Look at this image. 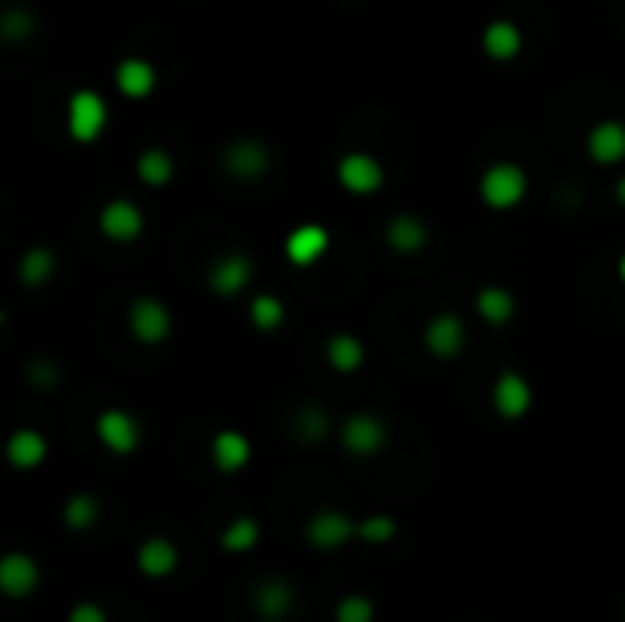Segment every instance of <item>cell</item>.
<instances>
[{
    "label": "cell",
    "instance_id": "cell-1",
    "mask_svg": "<svg viewBox=\"0 0 625 622\" xmlns=\"http://www.w3.org/2000/svg\"><path fill=\"white\" fill-rule=\"evenodd\" d=\"M479 194L490 210H515L526 194V172L512 161H501V166H490L479 180Z\"/></svg>",
    "mask_w": 625,
    "mask_h": 622
},
{
    "label": "cell",
    "instance_id": "cell-2",
    "mask_svg": "<svg viewBox=\"0 0 625 622\" xmlns=\"http://www.w3.org/2000/svg\"><path fill=\"white\" fill-rule=\"evenodd\" d=\"M493 410H498V418L504 421H520L531 414V403H534V388L531 381L523 374H515V370H501L498 381H493Z\"/></svg>",
    "mask_w": 625,
    "mask_h": 622
},
{
    "label": "cell",
    "instance_id": "cell-3",
    "mask_svg": "<svg viewBox=\"0 0 625 622\" xmlns=\"http://www.w3.org/2000/svg\"><path fill=\"white\" fill-rule=\"evenodd\" d=\"M95 436L110 454H132L139 451L143 425L136 421V414L128 410H103L95 421Z\"/></svg>",
    "mask_w": 625,
    "mask_h": 622
},
{
    "label": "cell",
    "instance_id": "cell-4",
    "mask_svg": "<svg viewBox=\"0 0 625 622\" xmlns=\"http://www.w3.org/2000/svg\"><path fill=\"white\" fill-rule=\"evenodd\" d=\"M340 443H344V451L355 457L380 454L384 443H388V425L380 418H373V414H351V418L340 425Z\"/></svg>",
    "mask_w": 625,
    "mask_h": 622
},
{
    "label": "cell",
    "instance_id": "cell-5",
    "mask_svg": "<svg viewBox=\"0 0 625 622\" xmlns=\"http://www.w3.org/2000/svg\"><path fill=\"white\" fill-rule=\"evenodd\" d=\"M66 128L77 144H92L106 128V103L95 92H73L70 106H66Z\"/></svg>",
    "mask_w": 625,
    "mask_h": 622
},
{
    "label": "cell",
    "instance_id": "cell-6",
    "mask_svg": "<svg viewBox=\"0 0 625 622\" xmlns=\"http://www.w3.org/2000/svg\"><path fill=\"white\" fill-rule=\"evenodd\" d=\"M128 330L143 344H161L172 333V315L158 297H139L128 308Z\"/></svg>",
    "mask_w": 625,
    "mask_h": 622
},
{
    "label": "cell",
    "instance_id": "cell-7",
    "mask_svg": "<svg viewBox=\"0 0 625 622\" xmlns=\"http://www.w3.org/2000/svg\"><path fill=\"white\" fill-rule=\"evenodd\" d=\"M41 586V567L30 553H4L0 556V593L11 600H22L37 593Z\"/></svg>",
    "mask_w": 625,
    "mask_h": 622
},
{
    "label": "cell",
    "instance_id": "cell-8",
    "mask_svg": "<svg viewBox=\"0 0 625 622\" xmlns=\"http://www.w3.org/2000/svg\"><path fill=\"white\" fill-rule=\"evenodd\" d=\"M249 282H252V260L246 253H224L208 268V290L216 297H238V293L249 290Z\"/></svg>",
    "mask_w": 625,
    "mask_h": 622
},
{
    "label": "cell",
    "instance_id": "cell-9",
    "mask_svg": "<svg viewBox=\"0 0 625 622\" xmlns=\"http://www.w3.org/2000/svg\"><path fill=\"white\" fill-rule=\"evenodd\" d=\"M293 608H296V593L285 578H263V583L252 589V611H257L263 622H285Z\"/></svg>",
    "mask_w": 625,
    "mask_h": 622
},
{
    "label": "cell",
    "instance_id": "cell-10",
    "mask_svg": "<svg viewBox=\"0 0 625 622\" xmlns=\"http://www.w3.org/2000/svg\"><path fill=\"white\" fill-rule=\"evenodd\" d=\"M337 180H340V188L351 194H373V191H380L384 169H380V161L370 155H344L337 166Z\"/></svg>",
    "mask_w": 625,
    "mask_h": 622
},
{
    "label": "cell",
    "instance_id": "cell-11",
    "mask_svg": "<svg viewBox=\"0 0 625 622\" xmlns=\"http://www.w3.org/2000/svg\"><path fill=\"white\" fill-rule=\"evenodd\" d=\"M359 534V523H351V517L337 509L315 512L311 523H307V542L318 545V550H340L344 542H351Z\"/></svg>",
    "mask_w": 625,
    "mask_h": 622
},
{
    "label": "cell",
    "instance_id": "cell-12",
    "mask_svg": "<svg viewBox=\"0 0 625 622\" xmlns=\"http://www.w3.org/2000/svg\"><path fill=\"white\" fill-rule=\"evenodd\" d=\"M465 337H468L465 333V323H461L454 312H443V315H435V319L428 323L424 348L435 359H457L461 348H465Z\"/></svg>",
    "mask_w": 625,
    "mask_h": 622
},
{
    "label": "cell",
    "instance_id": "cell-13",
    "mask_svg": "<svg viewBox=\"0 0 625 622\" xmlns=\"http://www.w3.org/2000/svg\"><path fill=\"white\" fill-rule=\"evenodd\" d=\"M99 231H103L110 242H136L143 235V213L136 210V202L117 199L99 213Z\"/></svg>",
    "mask_w": 625,
    "mask_h": 622
},
{
    "label": "cell",
    "instance_id": "cell-14",
    "mask_svg": "<svg viewBox=\"0 0 625 622\" xmlns=\"http://www.w3.org/2000/svg\"><path fill=\"white\" fill-rule=\"evenodd\" d=\"M271 166V155L263 150L257 139H238L224 150V169L230 172L235 180H260L263 172Z\"/></svg>",
    "mask_w": 625,
    "mask_h": 622
},
{
    "label": "cell",
    "instance_id": "cell-15",
    "mask_svg": "<svg viewBox=\"0 0 625 622\" xmlns=\"http://www.w3.org/2000/svg\"><path fill=\"white\" fill-rule=\"evenodd\" d=\"M326 249H329V231L318 224L293 227L289 238H285V257H289L296 268H311Z\"/></svg>",
    "mask_w": 625,
    "mask_h": 622
},
{
    "label": "cell",
    "instance_id": "cell-16",
    "mask_svg": "<svg viewBox=\"0 0 625 622\" xmlns=\"http://www.w3.org/2000/svg\"><path fill=\"white\" fill-rule=\"evenodd\" d=\"M4 454H8V462L15 468L30 473V468H37L44 457H48V440H44L37 429H19V432L8 436Z\"/></svg>",
    "mask_w": 625,
    "mask_h": 622
},
{
    "label": "cell",
    "instance_id": "cell-17",
    "mask_svg": "<svg viewBox=\"0 0 625 622\" xmlns=\"http://www.w3.org/2000/svg\"><path fill=\"white\" fill-rule=\"evenodd\" d=\"M208 451H213V465L219 468V473H241V468L249 465V457H252L249 440L241 432H235V429L216 432Z\"/></svg>",
    "mask_w": 625,
    "mask_h": 622
},
{
    "label": "cell",
    "instance_id": "cell-18",
    "mask_svg": "<svg viewBox=\"0 0 625 622\" xmlns=\"http://www.w3.org/2000/svg\"><path fill=\"white\" fill-rule=\"evenodd\" d=\"M589 158L600 166H614L625 158V125L622 122H600L589 133Z\"/></svg>",
    "mask_w": 625,
    "mask_h": 622
},
{
    "label": "cell",
    "instance_id": "cell-19",
    "mask_svg": "<svg viewBox=\"0 0 625 622\" xmlns=\"http://www.w3.org/2000/svg\"><path fill=\"white\" fill-rule=\"evenodd\" d=\"M136 564L147 578H164L175 572V564H180V550H175L169 539H147L139 545Z\"/></svg>",
    "mask_w": 625,
    "mask_h": 622
},
{
    "label": "cell",
    "instance_id": "cell-20",
    "mask_svg": "<svg viewBox=\"0 0 625 622\" xmlns=\"http://www.w3.org/2000/svg\"><path fill=\"white\" fill-rule=\"evenodd\" d=\"M482 48H487L490 59H515L523 48L520 26L509 23V19H493V23L482 30Z\"/></svg>",
    "mask_w": 625,
    "mask_h": 622
},
{
    "label": "cell",
    "instance_id": "cell-21",
    "mask_svg": "<svg viewBox=\"0 0 625 622\" xmlns=\"http://www.w3.org/2000/svg\"><path fill=\"white\" fill-rule=\"evenodd\" d=\"M476 312H479L482 323L504 326L515 315V297L504 286H482L476 293Z\"/></svg>",
    "mask_w": 625,
    "mask_h": 622
},
{
    "label": "cell",
    "instance_id": "cell-22",
    "mask_svg": "<svg viewBox=\"0 0 625 622\" xmlns=\"http://www.w3.org/2000/svg\"><path fill=\"white\" fill-rule=\"evenodd\" d=\"M154 81H158V73L147 59H125L117 67V89L128 95V100H143V95L154 92Z\"/></svg>",
    "mask_w": 625,
    "mask_h": 622
},
{
    "label": "cell",
    "instance_id": "cell-23",
    "mask_svg": "<svg viewBox=\"0 0 625 622\" xmlns=\"http://www.w3.org/2000/svg\"><path fill=\"white\" fill-rule=\"evenodd\" d=\"M428 242V227L417 216H395L388 224V246L395 253H417Z\"/></svg>",
    "mask_w": 625,
    "mask_h": 622
},
{
    "label": "cell",
    "instance_id": "cell-24",
    "mask_svg": "<svg viewBox=\"0 0 625 622\" xmlns=\"http://www.w3.org/2000/svg\"><path fill=\"white\" fill-rule=\"evenodd\" d=\"M326 359H329V366L340 370V374H351V370H359V366H362V359H366V348H362L359 337L337 333V337H329Z\"/></svg>",
    "mask_w": 625,
    "mask_h": 622
},
{
    "label": "cell",
    "instance_id": "cell-25",
    "mask_svg": "<svg viewBox=\"0 0 625 622\" xmlns=\"http://www.w3.org/2000/svg\"><path fill=\"white\" fill-rule=\"evenodd\" d=\"M55 275V253L52 249H44V246H33L22 253L19 260V279H22V286H44Z\"/></svg>",
    "mask_w": 625,
    "mask_h": 622
},
{
    "label": "cell",
    "instance_id": "cell-26",
    "mask_svg": "<svg viewBox=\"0 0 625 622\" xmlns=\"http://www.w3.org/2000/svg\"><path fill=\"white\" fill-rule=\"evenodd\" d=\"M219 542H224V550L227 553H249V550H257V542H260V523L252 520V517H235L224 528V534H219Z\"/></svg>",
    "mask_w": 625,
    "mask_h": 622
},
{
    "label": "cell",
    "instance_id": "cell-27",
    "mask_svg": "<svg viewBox=\"0 0 625 622\" xmlns=\"http://www.w3.org/2000/svg\"><path fill=\"white\" fill-rule=\"evenodd\" d=\"M249 319L257 330L274 333V330H282V323H285V304L274 297V293H260V297H252V304H249Z\"/></svg>",
    "mask_w": 625,
    "mask_h": 622
},
{
    "label": "cell",
    "instance_id": "cell-28",
    "mask_svg": "<svg viewBox=\"0 0 625 622\" xmlns=\"http://www.w3.org/2000/svg\"><path fill=\"white\" fill-rule=\"evenodd\" d=\"M136 172H139L143 183H150V188H164V183L172 180L175 166H172V158L164 155V150L154 147V150H143V155H139Z\"/></svg>",
    "mask_w": 625,
    "mask_h": 622
},
{
    "label": "cell",
    "instance_id": "cell-29",
    "mask_svg": "<svg viewBox=\"0 0 625 622\" xmlns=\"http://www.w3.org/2000/svg\"><path fill=\"white\" fill-rule=\"evenodd\" d=\"M63 520H66V528L88 531V528H92V523L99 520V501H95L92 495H73L70 501H66Z\"/></svg>",
    "mask_w": 625,
    "mask_h": 622
},
{
    "label": "cell",
    "instance_id": "cell-30",
    "mask_svg": "<svg viewBox=\"0 0 625 622\" xmlns=\"http://www.w3.org/2000/svg\"><path fill=\"white\" fill-rule=\"evenodd\" d=\"M33 15L26 12V8H8L4 15H0V34H4V41H11V45H19V41H26L33 34Z\"/></svg>",
    "mask_w": 625,
    "mask_h": 622
},
{
    "label": "cell",
    "instance_id": "cell-31",
    "mask_svg": "<svg viewBox=\"0 0 625 622\" xmlns=\"http://www.w3.org/2000/svg\"><path fill=\"white\" fill-rule=\"evenodd\" d=\"M337 622H373L377 619V608H373V600L370 597H359V593H351L344 597L337 604Z\"/></svg>",
    "mask_w": 625,
    "mask_h": 622
},
{
    "label": "cell",
    "instance_id": "cell-32",
    "mask_svg": "<svg viewBox=\"0 0 625 622\" xmlns=\"http://www.w3.org/2000/svg\"><path fill=\"white\" fill-rule=\"evenodd\" d=\"M329 429V421H326V410H315V407H307L296 414V436H300L304 443H318L326 436Z\"/></svg>",
    "mask_w": 625,
    "mask_h": 622
},
{
    "label": "cell",
    "instance_id": "cell-33",
    "mask_svg": "<svg viewBox=\"0 0 625 622\" xmlns=\"http://www.w3.org/2000/svg\"><path fill=\"white\" fill-rule=\"evenodd\" d=\"M395 520L391 517H366L359 523V539L370 542V545H380V542H391L395 539Z\"/></svg>",
    "mask_w": 625,
    "mask_h": 622
},
{
    "label": "cell",
    "instance_id": "cell-34",
    "mask_svg": "<svg viewBox=\"0 0 625 622\" xmlns=\"http://www.w3.org/2000/svg\"><path fill=\"white\" fill-rule=\"evenodd\" d=\"M66 622H110V619H106L103 608L92 604V600H81V604L70 608V619H66Z\"/></svg>",
    "mask_w": 625,
    "mask_h": 622
},
{
    "label": "cell",
    "instance_id": "cell-35",
    "mask_svg": "<svg viewBox=\"0 0 625 622\" xmlns=\"http://www.w3.org/2000/svg\"><path fill=\"white\" fill-rule=\"evenodd\" d=\"M30 381H33V385H37V388H52L55 381H59V370H55V366L48 363V359H41V363H33V366H30Z\"/></svg>",
    "mask_w": 625,
    "mask_h": 622
},
{
    "label": "cell",
    "instance_id": "cell-36",
    "mask_svg": "<svg viewBox=\"0 0 625 622\" xmlns=\"http://www.w3.org/2000/svg\"><path fill=\"white\" fill-rule=\"evenodd\" d=\"M614 194H618V202L625 205V177L618 180V188H614Z\"/></svg>",
    "mask_w": 625,
    "mask_h": 622
},
{
    "label": "cell",
    "instance_id": "cell-37",
    "mask_svg": "<svg viewBox=\"0 0 625 622\" xmlns=\"http://www.w3.org/2000/svg\"><path fill=\"white\" fill-rule=\"evenodd\" d=\"M618 275H622V282H625V253H622V260H618Z\"/></svg>",
    "mask_w": 625,
    "mask_h": 622
}]
</instances>
